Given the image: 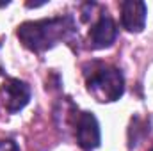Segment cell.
<instances>
[{
	"label": "cell",
	"instance_id": "8",
	"mask_svg": "<svg viewBox=\"0 0 153 151\" xmlns=\"http://www.w3.org/2000/svg\"><path fill=\"white\" fill-rule=\"evenodd\" d=\"M152 151H153V148H152Z\"/></svg>",
	"mask_w": 153,
	"mask_h": 151
},
{
	"label": "cell",
	"instance_id": "7",
	"mask_svg": "<svg viewBox=\"0 0 153 151\" xmlns=\"http://www.w3.org/2000/svg\"><path fill=\"white\" fill-rule=\"evenodd\" d=\"M0 151H20V148L13 141H2L0 142Z\"/></svg>",
	"mask_w": 153,
	"mask_h": 151
},
{
	"label": "cell",
	"instance_id": "2",
	"mask_svg": "<svg viewBox=\"0 0 153 151\" xmlns=\"http://www.w3.org/2000/svg\"><path fill=\"white\" fill-rule=\"evenodd\" d=\"M85 84L87 91L98 101H116L125 93V78L121 71L102 62L85 66Z\"/></svg>",
	"mask_w": 153,
	"mask_h": 151
},
{
	"label": "cell",
	"instance_id": "6",
	"mask_svg": "<svg viewBox=\"0 0 153 151\" xmlns=\"http://www.w3.org/2000/svg\"><path fill=\"white\" fill-rule=\"evenodd\" d=\"M116 36H117V29L114 20L109 14H102L89 32V41L93 48H107L116 41Z\"/></svg>",
	"mask_w": 153,
	"mask_h": 151
},
{
	"label": "cell",
	"instance_id": "3",
	"mask_svg": "<svg viewBox=\"0 0 153 151\" xmlns=\"http://www.w3.org/2000/svg\"><path fill=\"white\" fill-rule=\"evenodd\" d=\"M76 142L85 151L100 146V124L91 112H82L76 119Z\"/></svg>",
	"mask_w": 153,
	"mask_h": 151
},
{
	"label": "cell",
	"instance_id": "5",
	"mask_svg": "<svg viewBox=\"0 0 153 151\" xmlns=\"http://www.w3.org/2000/svg\"><path fill=\"white\" fill-rule=\"evenodd\" d=\"M121 23L130 32H141L146 25V4L141 0H126L121 4Z\"/></svg>",
	"mask_w": 153,
	"mask_h": 151
},
{
	"label": "cell",
	"instance_id": "1",
	"mask_svg": "<svg viewBox=\"0 0 153 151\" xmlns=\"http://www.w3.org/2000/svg\"><path fill=\"white\" fill-rule=\"evenodd\" d=\"M75 32V21L71 16L46 18L38 21H25L18 27L20 41L32 52H43L53 44L68 39Z\"/></svg>",
	"mask_w": 153,
	"mask_h": 151
},
{
	"label": "cell",
	"instance_id": "4",
	"mask_svg": "<svg viewBox=\"0 0 153 151\" xmlns=\"http://www.w3.org/2000/svg\"><path fill=\"white\" fill-rule=\"evenodd\" d=\"M2 96H4L5 109L9 112H18L29 103V100H30V87L25 82L18 80V78H9L2 85Z\"/></svg>",
	"mask_w": 153,
	"mask_h": 151
}]
</instances>
